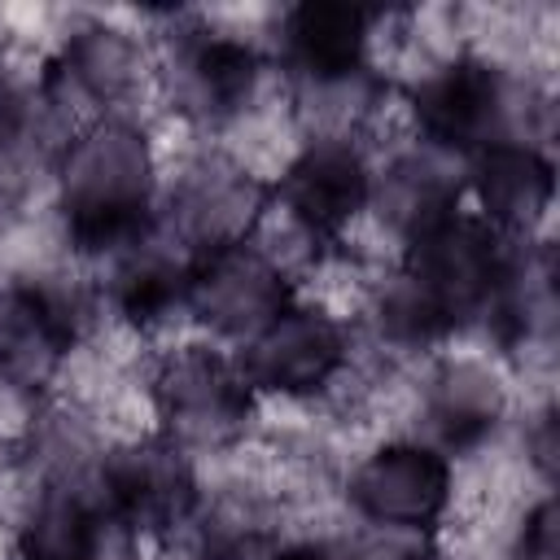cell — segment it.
Wrapping results in <instances>:
<instances>
[{"label": "cell", "mask_w": 560, "mask_h": 560, "mask_svg": "<svg viewBox=\"0 0 560 560\" xmlns=\"http://www.w3.org/2000/svg\"><path fill=\"white\" fill-rule=\"evenodd\" d=\"M341 363V332L319 311H280L249 346L245 376L267 389L302 394L324 385Z\"/></svg>", "instance_id": "2"}, {"label": "cell", "mask_w": 560, "mask_h": 560, "mask_svg": "<svg viewBox=\"0 0 560 560\" xmlns=\"http://www.w3.org/2000/svg\"><path fill=\"white\" fill-rule=\"evenodd\" d=\"M284 201L311 232H337L368 201V171L350 144H315L289 166Z\"/></svg>", "instance_id": "3"}, {"label": "cell", "mask_w": 560, "mask_h": 560, "mask_svg": "<svg viewBox=\"0 0 560 560\" xmlns=\"http://www.w3.org/2000/svg\"><path fill=\"white\" fill-rule=\"evenodd\" d=\"M416 560H442V556H416Z\"/></svg>", "instance_id": "16"}, {"label": "cell", "mask_w": 560, "mask_h": 560, "mask_svg": "<svg viewBox=\"0 0 560 560\" xmlns=\"http://www.w3.org/2000/svg\"><path fill=\"white\" fill-rule=\"evenodd\" d=\"M254 52L236 39H206L197 52H192V79L197 88L210 96V101H241L254 83Z\"/></svg>", "instance_id": "12"}, {"label": "cell", "mask_w": 560, "mask_h": 560, "mask_svg": "<svg viewBox=\"0 0 560 560\" xmlns=\"http://www.w3.org/2000/svg\"><path fill=\"white\" fill-rule=\"evenodd\" d=\"M22 560H96V525L74 499H48L22 534Z\"/></svg>", "instance_id": "11"}, {"label": "cell", "mask_w": 560, "mask_h": 560, "mask_svg": "<svg viewBox=\"0 0 560 560\" xmlns=\"http://www.w3.org/2000/svg\"><path fill=\"white\" fill-rule=\"evenodd\" d=\"M109 494L127 521L144 529H162L188 512L192 481H188V468L175 459V451L140 446V451H127L109 468Z\"/></svg>", "instance_id": "5"}, {"label": "cell", "mask_w": 560, "mask_h": 560, "mask_svg": "<svg viewBox=\"0 0 560 560\" xmlns=\"http://www.w3.org/2000/svg\"><path fill=\"white\" fill-rule=\"evenodd\" d=\"M171 411L197 420V424H228L245 407L241 381L210 354H184L166 376Z\"/></svg>", "instance_id": "10"}, {"label": "cell", "mask_w": 560, "mask_h": 560, "mask_svg": "<svg viewBox=\"0 0 560 560\" xmlns=\"http://www.w3.org/2000/svg\"><path fill=\"white\" fill-rule=\"evenodd\" d=\"M188 293L223 324V328H245V324H267L280 315V280L249 254H228L219 249L214 258H206L192 280Z\"/></svg>", "instance_id": "7"}, {"label": "cell", "mask_w": 560, "mask_h": 560, "mask_svg": "<svg viewBox=\"0 0 560 560\" xmlns=\"http://www.w3.org/2000/svg\"><path fill=\"white\" fill-rule=\"evenodd\" d=\"M280 560H324L319 551H311V547H298V551H284Z\"/></svg>", "instance_id": "15"}, {"label": "cell", "mask_w": 560, "mask_h": 560, "mask_svg": "<svg viewBox=\"0 0 560 560\" xmlns=\"http://www.w3.org/2000/svg\"><path fill=\"white\" fill-rule=\"evenodd\" d=\"M477 197L494 223H529L551 201V162L525 144H490L477 166Z\"/></svg>", "instance_id": "8"}, {"label": "cell", "mask_w": 560, "mask_h": 560, "mask_svg": "<svg viewBox=\"0 0 560 560\" xmlns=\"http://www.w3.org/2000/svg\"><path fill=\"white\" fill-rule=\"evenodd\" d=\"M188 280L192 276H184V271H175L166 262H149V267H140V271L127 276L118 302H122V311L131 319L149 324V319H162L179 298H188Z\"/></svg>", "instance_id": "13"}, {"label": "cell", "mask_w": 560, "mask_h": 560, "mask_svg": "<svg viewBox=\"0 0 560 560\" xmlns=\"http://www.w3.org/2000/svg\"><path fill=\"white\" fill-rule=\"evenodd\" d=\"M451 494V472L442 455L424 446H385L350 481V499L381 525H429Z\"/></svg>", "instance_id": "1"}, {"label": "cell", "mask_w": 560, "mask_h": 560, "mask_svg": "<svg viewBox=\"0 0 560 560\" xmlns=\"http://www.w3.org/2000/svg\"><path fill=\"white\" fill-rule=\"evenodd\" d=\"M66 346H70V319L48 293L18 289L0 298V376L4 381H39Z\"/></svg>", "instance_id": "6"}, {"label": "cell", "mask_w": 560, "mask_h": 560, "mask_svg": "<svg viewBox=\"0 0 560 560\" xmlns=\"http://www.w3.org/2000/svg\"><path fill=\"white\" fill-rule=\"evenodd\" d=\"M556 512H551V503H542L538 512H534V521L525 525V551L529 556H538V560H547L551 556V534H556Z\"/></svg>", "instance_id": "14"}, {"label": "cell", "mask_w": 560, "mask_h": 560, "mask_svg": "<svg viewBox=\"0 0 560 560\" xmlns=\"http://www.w3.org/2000/svg\"><path fill=\"white\" fill-rule=\"evenodd\" d=\"M368 39V13L354 4H302L289 13V48L315 79L350 74Z\"/></svg>", "instance_id": "9"}, {"label": "cell", "mask_w": 560, "mask_h": 560, "mask_svg": "<svg viewBox=\"0 0 560 560\" xmlns=\"http://www.w3.org/2000/svg\"><path fill=\"white\" fill-rule=\"evenodd\" d=\"M494 109H499V83H494V70L481 61H455L416 92L420 127L433 140L459 144V149L486 140Z\"/></svg>", "instance_id": "4"}]
</instances>
